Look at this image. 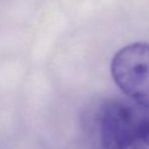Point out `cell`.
<instances>
[{"instance_id": "obj_1", "label": "cell", "mask_w": 149, "mask_h": 149, "mask_svg": "<svg viewBox=\"0 0 149 149\" xmlns=\"http://www.w3.org/2000/svg\"><path fill=\"white\" fill-rule=\"evenodd\" d=\"M149 116L143 107L124 100H110L100 111V134L104 149H128Z\"/></svg>"}, {"instance_id": "obj_2", "label": "cell", "mask_w": 149, "mask_h": 149, "mask_svg": "<svg viewBox=\"0 0 149 149\" xmlns=\"http://www.w3.org/2000/svg\"><path fill=\"white\" fill-rule=\"evenodd\" d=\"M111 71L122 91L136 104L149 109V44L123 47L113 58Z\"/></svg>"}, {"instance_id": "obj_3", "label": "cell", "mask_w": 149, "mask_h": 149, "mask_svg": "<svg viewBox=\"0 0 149 149\" xmlns=\"http://www.w3.org/2000/svg\"><path fill=\"white\" fill-rule=\"evenodd\" d=\"M131 147L132 149H149V118Z\"/></svg>"}]
</instances>
